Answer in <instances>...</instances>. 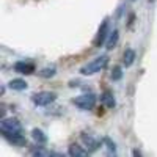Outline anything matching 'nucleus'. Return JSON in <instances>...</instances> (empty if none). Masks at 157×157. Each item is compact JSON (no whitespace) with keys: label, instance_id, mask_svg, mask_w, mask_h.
Masks as SVG:
<instances>
[{"label":"nucleus","instance_id":"3","mask_svg":"<svg viewBox=\"0 0 157 157\" xmlns=\"http://www.w3.org/2000/svg\"><path fill=\"white\" fill-rule=\"evenodd\" d=\"M96 94L94 93H91V91H85V93L82 94H78L72 99V104L78 109V110H83V112H90V110H93L96 107Z\"/></svg>","mask_w":157,"mask_h":157},{"label":"nucleus","instance_id":"8","mask_svg":"<svg viewBox=\"0 0 157 157\" xmlns=\"http://www.w3.org/2000/svg\"><path fill=\"white\" fill-rule=\"evenodd\" d=\"M90 154L91 152L82 145L80 141H78V143H71L69 149H68V155H71V157H86Z\"/></svg>","mask_w":157,"mask_h":157},{"label":"nucleus","instance_id":"7","mask_svg":"<svg viewBox=\"0 0 157 157\" xmlns=\"http://www.w3.org/2000/svg\"><path fill=\"white\" fill-rule=\"evenodd\" d=\"M13 69H14L16 72H19V74L29 75V74H33L36 71V66H35V63H32V61L19 60V61H16L14 64H13Z\"/></svg>","mask_w":157,"mask_h":157},{"label":"nucleus","instance_id":"6","mask_svg":"<svg viewBox=\"0 0 157 157\" xmlns=\"http://www.w3.org/2000/svg\"><path fill=\"white\" fill-rule=\"evenodd\" d=\"M110 24H109V17H105L102 21V24L99 25V29H98V33H96V38H94V41H93V46L94 47H102L104 44L107 43V38L110 35Z\"/></svg>","mask_w":157,"mask_h":157},{"label":"nucleus","instance_id":"4","mask_svg":"<svg viewBox=\"0 0 157 157\" xmlns=\"http://www.w3.org/2000/svg\"><path fill=\"white\" fill-rule=\"evenodd\" d=\"M78 141H80L90 152L98 151V149L104 145V143H102V138H99L98 135L91 134V132H82L80 137H78Z\"/></svg>","mask_w":157,"mask_h":157},{"label":"nucleus","instance_id":"5","mask_svg":"<svg viewBox=\"0 0 157 157\" xmlns=\"http://www.w3.org/2000/svg\"><path fill=\"white\" fill-rule=\"evenodd\" d=\"M57 101V94L54 91H39L32 96V102L38 107H49Z\"/></svg>","mask_w":157,"mask_h":157},{"label":"nucleus","instance_id":"17","mask_svg":"<svg viewBox=\"0 0 157 157\" xmlns=\"http://www.w3.org/2000/svg\"><path fill=\"white\" fill-rule=\"evenodd\" d=\"M132 155H141V152H140L138 149H134V151H132Z\"/></svg>","mask_w":157,"mask_h":157},{"label":"nucleus","instance_id":"1","mask_svg":"<svg viewBox=\"0 0 157 157\" xmlns=\"http://www.w3.org/2000/svg\"><path fill=\"white\" fill-rule=\"evenodd\" d=\"M0 130L2 137L13 146H25V135H24V127L21 121L14 116H2L0 123Z\"/></svg>","mask_w":157,"mask_h":157},{"label":"nucleus","instance_id":"16","mask_svg":"<svg viewBox=\"0 0 157 157\" xmlns=\"http://www.w3.org/2000/svg\"><path fill=\"white\" fill-rule=\"evenodd\" d=\"M123 75H124V71H123L121 66H113L112 68V72H110V78H112V80L118 82V80H121V78H123Z\"/></svg>","mask_w":157,"mask_h":157},{"label":"nucleus","instance_id":"13","mask_svg":"<svg viewBox=\"0 0 157 157\" xmlns=\"http://www.w3.org/2000/svg\"><path fill=\"white\" fill-rule=\"evenodd\" d=\"M32 138L36 145H46L47 143V135L43 132L41 129H33L32 130Z\"/></svg>","mask_w":157,"mask_h":157},{"label":"nucleus","instance_id":"14","mask_svg":"<svg viewBox=\"0 0 157 157\" xmlns=\"http://www.w3.org/2000/svg\"><path fill=\"white\" fill-rule=\"evenodd\" d=\"M118 41H120V32L115 29V30L110 32V35H109V38H107V43H105L107 49H113V47H116Z\"/></svg>","mask_w":157,"mask_h":157},{"label":"nucleus","instance_id":"15","mask_svg":"<svg viewBox=\"0 0 157 157\" xmlns=\"http://www.w3.org/2000/svg\"><path fill=\"white\" fill-rule=\"evenodd\" d=\"M102 143H104V146L107 148V152L115 155L116 154V145H115V141L110 138V137H102Z\"/></svg>","mask_w":157,"mask_h":157},{"label":"nucleus","instance_id":"2","mask_svg":"<svg viewBox=\"0 0 157 157\" xmlns=\"http://www.w3.org/2000/svg\"><path fill=\"white\" fill-rule=\"evenodd\" d=\"M107 64H109V55H105V54L98 55L93 60H90L86 64H83V66L80 68V74L82 75H86V77L94 75V74H98V72L105 69Z\"/></svg>","mask_w":157,"mask_h":157},{"label":"nucleus","instance_id":"10","mask_svg":"<svg viewBox=\"0 0 157 157\" xmlns=\"http://www.w3.org/2000/svg\"><path fill=\"white\" fill-rule=\"evenodd\" d=\"M135 60H137V52L134 49L127 47L123 52V64H124V68H130L135 63Z\"/></svg>","mask_w":157,"mask_h":157},{"label":"nucleus","instance_id":"9","mask_svg":"<svg viewBox=\"0 0 157 157\" xmlns=\"http://www.w3.org/2000/svg\"><path fill=\"white\" fill-rule=\"evenodd\" d=\"M101 102H102V105L109 110L115 109L116 107V99H115L113 91L112 90H104L102 94H101Z\"/></svg>","mask_w":157,"mask_h":157},{"label":"nucleus","instance_id":"11","mask_svg":"<svg viewBox=\"0 0 157 157\" xmlns=\"http://www.w3.org/2000/svg\"><path fill=\"white\" fill-rule=\"evenodd\" d=\"M57 74V66L55 64H49V66H44L38 71V75L41 78H52Z\"/></svg>","mask_w":157,"mask_h":157},{"label":"nucleus","instance_id":"12","mask_svg":"<svg viewBox=\"0 0 157 157\" xmlns=\"http://www.w3.org/2000/svg\"><path fill=\"white\" fill-rule=\"evenodd\" d=\"M8 86L14 91H24V90L29 88V83L25 82L24 78H13V80H10Z\"/></svg>","mask_w":157,"mask_h":157}]
</instances>
